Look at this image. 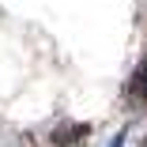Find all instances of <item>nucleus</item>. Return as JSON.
Masks as SVG:
<instances>
[{
	"label": "nucleus",
	"mask_w": 147,
	"mask_h": 147,
	"mask_svg": "<svg viewBox=\"0 0 147 147\" xmlns=\"http://www.w3.org/2000/svg\"><path fill=\"white\" fill-rule=\"evenodd\" d=\"M125 140H128V128H121V132H113L106 147H125Z\"/></svg>",
	"instance_id": "7ed1b4c3"
},
{
	"label": "nucleus",
	"mask_w": 147,
	"mask_h": 147,
	"mask_svg": "<svg viewBox=\"0 0 147 147\" xmlns=\"http://www.w3.org/2000/svg\"><path fill=\"white\" fill-rule=\"evenodd\" d=\"M87 132H91L87 125H72V121H61V125H57V128L49 132V143H53V147H79Z\"/></svg>",
	"instance_id": "f03ea898"
},
{
	"label": "nucleus",
	"mask_w": 147,
	"mask_h": 147,
	"mask_svg": "<svg viewBox=\"0 0 147 147\" xmlns=\"http://www.w3.org/2000/svg\"><path fill=\"white\" fill-rule=\"evenodd\" d=\"M125 102H128V109H140V113L147 109V57L136 61V68L125 83Z\"/></svg>",
	"instance_id": "f257e3e1"
}]
</instances>
